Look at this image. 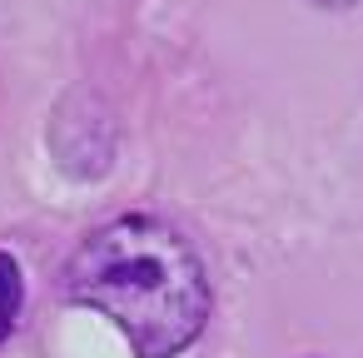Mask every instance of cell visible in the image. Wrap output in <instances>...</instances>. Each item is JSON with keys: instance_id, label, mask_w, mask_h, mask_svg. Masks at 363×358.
Listing matches in <instances>:
<instances>
[{"instance_id": "3", "label": "cell", "mask_w": 363, "mask_h": 358, "mask_svg": "<svg viewBox=\"0 0 363 358\" xmlns=\"http://www.w3.org/2000/svg\"><path fill=\"white\" fill-rule=\"evenodd\" d=\"M313 6H323V11H353V6H363V0H313Z\"/></svg>"}, {"instance_id": "1", "label": "cell", "mask_w": 363, "mask_h": 358, "mask_svg": "<svg viewBox=\"0 0 363 358\" xmlns=\"http://www.w3.org/2000/svg\"><path fill=\"white\" fill-rule=\"evenodd\" d=\"M60 293L105 313L140 358L184 353L214 303L199 249L160 214H120L90 229L60 264Z\"/></svg>"}, {"instance_id": "2", "label": "cell", "mask_w": 363, "mask_h": 358, "mask_svg": "<svg viewBox=\"0 0 363 358\" xmlns=\"http://www.w3.org/2000/svg\"><path fill=\"white\" fill-rule=\"evenodd\" d=\"M21 303H26V279H21V264H16V254L0 249V343H6V338L16 333Z\"/></svg>"}]
</instances>
